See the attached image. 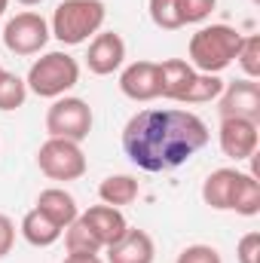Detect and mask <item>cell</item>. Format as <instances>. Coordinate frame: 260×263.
<instances>
[{"instance_id":"ffe728a7","label":"cell","mask_w":260,"mask_h":263,"mask_svg":"<svg viewBox=\"0 0 260 263\" xmlns=\"http://www.w3.org/2000/svg\"><path fill=\"white\" fill-rule=\"evenodd\" d=\"M220 92H224V80L217 73H196L187 92L181 95V101L184 104H205V101H214Z\"/></svg>"},{"instance_id":"7402d4cb","label":"cell","mask_w":260,"mask_h":263,"mask_svg":"<svg viewBox=\"0 0 260 263\" xmlns=\"http://www.w3.org/2000/svg\"><path fill=\"white\" fill-rule=\"evenodd\" d=\"M28 98V86L22 77L0 67V110H18Z\"/></svg>"},{"instance_id":"4dcf8cb0","label":"cell","mask_w":260,"mask_h":263,"mask_svg":"<svg viewBox=\"0 0 260 263\" xmlns=\"http://www.w3.org/2000/svg\"><path fill=\"white\" fill-rule=\"evenodd\" d=\"M6 6H9V0H0V15L6 12Z\"/></svg>"},{"instance_id":"d4e9b609","label":"cell","mask_w":260,"mask_h":263,"mask_svg":"<svg viewBox=\"0 0 260 263\" xmlns=\"http://www.w3.org/2000/svg\"><path fill=\"white\" fill-rule=\"evenodd\" d=\"M217 0H178V12L184 25H199L214 12Z\"/></svg>"},{"instance_id":"3957f363","label":"cell","mask_w":260,"mask_h":263,"mask_svg":"<svg viewBox=\"0 0 260 263\" xmlns=\"http://www.w3.org/2000/svg\"><path fill=\"white\" fill-rule=\"evenodd\" d=\"M104 18L107 9L101 0H62L52 12L49 34L65 46H80L101 31Z\"/></svg>"},{"instance_id":"30bf717a","label":"cell","mask_w":260,"mask_h":263,"mask_svg":"<svg viewBox=\"0 0 260 263\" xmlns=\"http://www.w3.org/2000/svg\"><path fill=\"white\" fill-rule=\"evenodd\" d=\"M126 62V40L117 31H101L92 37L89 52H86V67L98 77H107L114 70H120Z\"/></svg>"},{"instance_id":"83f0119b","label":"cell","mask_w":260,"mask_h":263,"mask_svg":"<svg viewBox=\"0 0 260 263\" xmlns=\"http://www.w3.org/2000/svg\"><path fill=\"white\" fill-rule=\"evenodd\" d=\"M12 245H15V223L6 214H0V257H6Z\"/></svg>"},{"instance_id":"277c9868","label":"cell","mask_w":260,"mask_h":263,"mask_svg":"<svg viewBox=\"0 0 260 263\" xmlns=\"http://www.w3.org/2000/svg\"><path fill=\"white\" fill-rule=\"evenodd\" d=\"M80 83V65L73 55L67 52H46L43 59H37L28 70V92L40 95V98H62Z\"/></svg>"},{"instance_id":"4fadbf2b","label":"cell","mask_w":260,"mask_h":263,"mask_svg":"<svg viewBox=\"0 0 260 263\" xmlns=\"http://www.w3.org/2000/svg\"><path fill=\"white\" fill-rule=\"evenodd\" d=\"M153 257H156V245H153L150 233L132 230V227L120 242H114L107 248V263H153Z\"/></svg>"},{"instance_id":"9a60e30c","label":"cell","mask_w":260,"mask_h":263,"mask_svg":"<svg viewBox=\"0 0 260 263\" xmlns=\"http://www.w3.org/2000/svg\"><path fill=\"white\" fill-rule=\"evenodd\" d=\"M34 208H40L49 220H55L62 230L70 227L77 217H80V208H77V199L67 193L65 187H46L40 196H37V205Z\"/></svg>"},{"instance_id":"8fae6325","label":"cell","mask_w":260,"mask_h":263,"mask_svg":"<svg viewBox=\"0 0 260 263\" xmlns=\"http://www.w3.org/2000/svg\"><path fill=\"white\" fill-rule=\"evenodd\" d=\"M80 220L92 230V236L98 239L101 248H110V245L120 242V239L126 236V230H129V220H126L123 211L114 208V205H92V208H86V211L80 214Z\"/></svg>"},{"instance_id":"f546056e","label":"cell","mask_w":260,"mask_h":263,"mask_svg":"<svg viewBox=\"0 0 260 263\" xmlns=\"http://www.w3.org/2000/svg\"><path fill=\"white\" fill-rule=\"evenodd\" d=\"M15 3H22V6H40L43 0H15Z\"/></svg>"},{"instance_id":"7a4b0ae2","label":"cell","mask_w":260,"mask_h":263,"mask_svg":"<svg viewBox=\"0 0 260 263\" xmlns=\"http://www.w3.org/2000/svg\"><path fill=\"white\" fill-rule=\"evenodd\" d=\"M242 34L230 25H205L190 37V65L196 73H220L236 62Z\"/></svg>"},{"instance_id":"ba28073f","label":"cell","mask_w":260,"mask_h":263,"mask_svg":"<svg viewBox=\"0 0 260 263\" xmlns=\"http://www.w3.org/2000/svg\"><path fill=\"white\" fill-rule=\"evenodd\" d=\"M220 98V120H251L260 123V83L254 80H236V83H224V92L217 95Z\"/></svg>"},{"instance_id":"603a6c76","label":"cell","mask_w":260,"mask_h":263,"mask_svg":"<svg viewBox=\"0 0 260 263\" xmlns=\"http://www.w3.org/2000/svg\"><path fill=\"white\" fill-rule=\"evenodd\" d=\"M147 9H150V22L156 28H162V31L184 28L181 12H178V0H147Z\"/></svg>"},{"instance_id":"44dd1931","label":"cell","mask_w":260,"mask_h":263,"mask_svg":"<svg viewBox=\"0 0 260 263\" xmlns=\"http://www.w3.org/2000/svg\"><path fill=\"white\" fill-rule=\"evenodd\" d=\"M65 248H67V254H98L101 251L98 239L92 236V230L80 217L70 227H65Z\"/></svg>"},{"instance_id":"7c38bea8","label":"cell","mask_w":260,"mask_h":263,"mask_svg":"<svg viewBox=\"0 0 260 263\" xmlns=\"http://www.w3.org/2000/svg\"><path fill=\"white\" fill-rule=\"evenodd\" d=\"M120 92L132 101L159 98V65L156 62H132L120 73Z\"/></svg>"},{"instance_id":"5bb4252c","label":"cell","mask_w":260,"mask_h":263,"mask_svg":"<svg viewBox=\"0 0 260 263\" xmlns=\"http://www.w3.org/2000/svg\"><path fill=\"white\" fill-rule=\"evenodd\" d=\"M239 168H217L205 178L202 184V202L214 211H230L233 208V193H236V181H239Z\"/></svg>"},{"instance_id":"9c48e42d","label":"cell","mask_w":260,"mask_h":263,"mask_svg":"<svg viewBox=\"0 0 260 263\" xmlns=\"http://www.w3.org/2000/svg\"><path fill=\"white\" fill-rule=\"evenodd\" d=\"M217 141H220V150L224 156L242 162V159H251L257 153V141H260V132L257 123L251 120H220V132H217Z\"/></svg>"},{"instance_id":"484cf974","label":"cell","mask_w":260,"mask_h":263,"mask_svg":"<svg viewBox=\"0 0 260 263\" xmlns=\"http://www.w3.org/2000/svg\"><path fill=\"white\" fill-rule=\"evenodd\" d=\"M175 263H224V257H220V251L211 248V245H187V248L178 254Z\"/></svg>"},{"instance_id":"e0dca14e","label":"cell","mask_w":260,"mask_h":263,"mask_svg":"<svg viewBox=\"0 0 260 263\" xmlns=\"http://www.w3.org/2000/svg\"><path fill=\"white\" fill-rule=\"evenodd\" d=\"M62 227L55 223V220H49L40 208H31L25 217H22V236H25V242L28 245H34V248H49V245H55L59 239H62Z\"/></svg>"},{"instance_id":"cb8c5ba5","label":"cell","mask_w":260,"mask_h":263,"mask_svg":"<svg viewBox=\"0 0 260 263\" xmlns=\"http://www.w3.org/2000/svg\"><path fill=\"white\" fill-rule=\"evenodd\" d=\"M239 67L245 70L248 80H257L260 77V37L251 34V37H242V46H239V55H236Z\"/></svg>"},{"instance_id":"f1b7e54d","label":"cell","mask_w":260,"mask_h":263,"mask_svg":"<svg viewBox=\"0 0 260 263\" xmlns=\"http://www.w3.org/2000/svg\"><path fill=\"white\" fill-rule=\"evenodd\" d=\"M62 263H104L98 254H67Z\"/></svg>"},{"instance_id":"2e32d148","label":"cell","mask_w":260,"mask_h":263,"mask_svg":"<svg viewBox=\"0 0 260 263\" xmlns=\"http://www.w3.org/2000/svg\"><path fill=\"white\" fill-rule=\"evenodd\" d=\"M196 70L184 59H165L159 62V95L169 101H181V95L187 92V86L193 83Z\"/></svg>"},{"instance_id":"4316f807","label":"cell","mask_w":260,"mask_h":263,"mask_svg":"<svg viewBox=\"0 0 260 263\" xmlns=\"http://www.w3.org/2000/svg\"><path fill=\"white\" fill-rule=\"evenodd\" d=\"M236 260L239 263H260V233H245L236 245Z\"/></svg>"},{"instance_id":"d6986e66","label":"cell","mask_w":260,"mask_h":263,"mask_svg":"<svg viewBox=\"0 0 260 263\" xmlns=\"http://www.w3.org/2000/svg\"><path fill=\"white\" fill-rule=\"evenodd\" d=\"M230 211H236V214H242V217L260 214V181L254 175H248V172L239 175L236 193H233V208H230Z\"/></svg>"},{"instance_id":"8992f818","label":"cell","mask_w":260,"mask_h":263,"mask_svg":"<svg viewBox=\"0 0 260 263\" xmlns=\"http://www.w3.org/2000/svg\"><path fill=\"white\" fill-rule=\"evenodd\" d=\"M46 132L49 138H65V141H86L92 132V107L83 98L62 95L52 101L46 110Z\"/></svg>"},{"instance_id":"52a82bcc","label":"cell","mask_w":260,"mask_h":263,"mask_svg":"<svg viewBox=\"0 0 260 263\" xmlns=\"http://www.w3.org/2000/svg\"><path fill=\"white\" fill-rule=\"evenodd\" d=\"M0 40L15 55H37L49 40V22L40 12H18L3 25Z\"/></svg>"},{"instance_id":"ac0fdd59","label":"cell","mask_w":260,"mask_h":263,"mask_svg":"<svg viewBox=\"0 0 260 263\" xmlns=\"http://www.w3.org/2000/svg\"><path fill=\"white\" fill-rule=\"evenodd\" d=\"M141 193L138 181L132 175H110L98 184V199L104 205H114V208H123V205H132Z\"/></svg>"},{"instance_id":"6da1fadb","label":"cell","mask_w":260,"mask_h":263,"mask_svg":"<svg viewBox=\"0 0 260 263\" xmlns=\"http://www.w3.org/2000/svg\"><path fill=\"white\" fill-rule=\"evenodd\" d=\"M208 126L181 107H147L123 129V150L141 172H172L208 144Z\"/></svg>"},{"instance_id":"5b68a950","label":"cell","mask_w":260,"mask_h":263,"mask_svg":"<svg viewBox=\"0 0 260 263\" xmlns=\"http://www.w3.org/2000/svg\"><path fill=\"white\" fill-rule=\"evenodd\" d=\"M37 165L49 181H80L86 175V153L77 141L46 138L37 150Z\"/></svg>"}]
</instances>
